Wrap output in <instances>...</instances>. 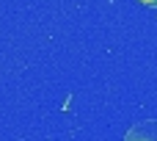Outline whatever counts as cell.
I'll return each instance as SVG.
<instances>
[{"instance_id":"6da1fadb","label":"cell","mask_w":157,"mask_h":141,"mask_svg":"<svg viewBox=\"0 0 157 141\" xmlns=\"http://www.w3.org/2000/svg\"><path fill=\"white\" fill-rule=\"evenodd\" d=\"M121 141H157V119H144V122H135Z\"/></svg>"},{"instance_id":"7a4b0ae2","label":"cell","mask_w":157,"mask_h":141,"mask_svg":"<svg viewBox=\"0 0 157 141\" xmlns=\"http://www.w3.org/2000/svg\"><path fill=\"white\" fill-rule=\"evenodd\" d=\"M144 6H149V8H157V0H141Z\"/></svg>"}]
</instances>
